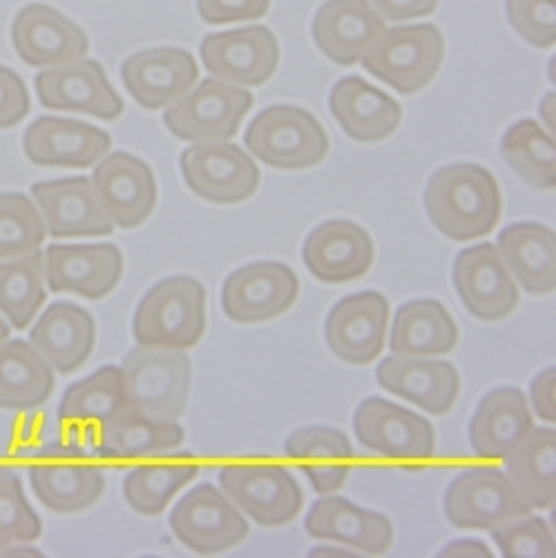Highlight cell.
<instances>
[{
  "mask_svg": "<svg viewBox=\"0 0 556 558\" xmlns=\"http://www.w3.org/2000/svg\"><path fill=\"white\" fill-rule=\"evenodd\" d=\"M389 303L380 292H359L341 299L325 320L331 354L350 365L374 363L387 341Z\"/></svg>",
  "mask_w": 556,
  "mask_h": 558,
  "instance_id": "cell-18",
  "label": "cell"
},
{
  "mask_svg": "<svg viewBox=\"0 0 556 558\" xmlns=\"http://www.w3.org/2000/svg\"><path fill=\"white\" fill-rule=\"evenodd\" d=\"M128 410H132V405L128 399L121 367L105 365L92 376L65 389L59 408V418L65 427L72 429L70 440L83 445L81 436H85V432L94 442L96 432L105 423L125 414Z\"/></svg>",
  "mask_w": 556,
  "mask_h": 558,
  "instance_id": "cell-30",
  "label": "cell"
},
{
  "mask_svg": "<svg viewBox=\"0 0 556 558\" xmlns=\"http://www.w3.org/2000/svg\"><path fill=\"white\" fill-rule=\"evenodd\" d=\"M385 29L370 0H327L314 16L312 36L331 63L350 68L363 61Z\"/></svg>",
  "mask_w": 556,
  "mask_h": 558,
  "instance_id": "cell-25",
  "label": "cell"
},
{
  "mask_svg": "<svg viewBox=\"0 0 556 558\" xmlns=\"http://www.w3.org/2000/svg\"><path fill=\"white\" fill-rule=\"evenodd\" d=\"M134 412L154 421H179L192 387V359L185 350L136 345L121 365Z\"/></svg>",
  "mask_w": 556,
  "mask_h": 558,
  "instance_id": "cell-2",
  "label": "cell"
},
{
  "mask_svg": "<svg viewBox=\"0 0 556 558\" xmlns=\"http://www.w3.org/2000/svg\"><path fill=\"white\" fill-rule=\"evenodd\" d=\"M303 263L323 283H350L372 269L374 241L352 220H325L305 239Z\"/></svg>",
  "mask_w": 556,
  "mask_h": 558,
  "instance_id": "cell-24",
  "label": "cell"
},
{
  "mask_svg": "<svg viewBox=\"0 0 556 558\" xmlns=\"http://www.w3.org/2000/svg\"><path fill=\"white\" fill-rule=\"evenodd\" d=\"M10 547H12V543L3 534H0V556H8Z\"/></svg>",
  "mask_w": 556,
  "mask_h": 558,
  "instance_id": "cell-52",
  "label": "cell"
},
{
  "mask_svg": "<svg viewBox=\"0 0 556 558\" xmlns=\"http://www.w3.org/2000/svg\"><path fill=\"white\" fill-rule=\"evenodd\" d=\"M254 107V94L220 78H203L196 89L165 109L162 123L177 138L190 143L230 141Z\"/></svg>",
  "mask_w": 556,
  "mask_h": 558,
  "instance_id": "cell-7",
  "label": "cell"
},
{
  "mask_svg": "<svg viewBox=\"0 0 556 558\" xmlns=\"http://www.w3.org/2000/svg\"><path fill=\"white\" fill-rule=\"evenodd\" d=\"M440 0H372L374 10L392 23L425 19L436 12Z\"/></svg>",
  "mask_w": 556,
  "mask_h": 558,
  "instance_id": "cell-48",
  "label": "cell"
},
{
  "mask_svg": "<svg viewBox=\"0 0 556 558\" xmlns=\"http://www.w3.org/2000/svg\"><path fill=\"white\" fill-rule=\"evenodd\" d=\"M47 301L43 252L0 263V312L14 329L29 327Z\"/></svg>",
  "mask_w": 556,
  "mask_h": 558,
  "instance_id": "cell-40",
  "label": "cell"
},
{
  "mask_svg": "<svg viewBox=\"0 0 556 558\" xmlns=\"http://www.w3.org/2000/svg\"><path fill=\"white\" fill-rule=\"evenodd\" d=\"M29 483L40 504L59 514L96 506L105 494V474L83 445L59 440L43 448L29 465Z\"/></svg>",
  "mask_w": 556,
  "mask_h": 558,
  "instance_id": "cell-6",
  "label": "cell"
},
{
  "mask_svg": "<svg viewBox=\"0 0 556 558\" xmlns=\"http://www.w3.org/2000/svg\"><path fill=\"white\" fill-rule=\"evenodd\" d=\"M443 510L461 530H492L532 512L512 478L487 465L461 472L445 489Z\"/></svg>",
  "mask_w": 556,
  "mask_h": 558,
  "instance_id": "cell-8",
  "label": "cell"
},
{
  "mask_svg": "<svg viewBox=\"0 0 556 558\" xmlns=\"http://www.w3.org/2000/svg\"><path fill=\"white\" fill-rule=\"evenodd\" d=\"M170 527L188 549L220 554L250 536V523L222 489L211 483L192 487L170 514Z\"/></svg>",
  "mask_w": 556,
  "mask_h": 558,
  "instance_id": "cell-11",
  "label": "cell"
},
{
  "mask_svg": "<svg viewBox=\"0 0 556 558\" xmlns=\"http://www.w3.org/2000/svg\"><path fill=\"white\" fill-rule=\"evenodd\" d=\"M34 87L40 105L51 111H74L102 121H117L125 111L123 98L111 87L98 61L81 59L47 68L34 78Z\"/></svg>",
  "mask_w": 556,
  "mask_h": 558,
  "instance_id": "cell-17",
  "label": "cell"
},
{
  "mask_svg": "<svg viewBox=\"0 0 556 558\" xmlns=\"http://www.w3.org/2000/svg\"><path fill=\"white\" fill-rule=\"evenodd\" d=\"M34 350L59 374L81 369L96 345V323L76 303H53L36 320L29 333Z\"/></svg>",
  "mask_w": 556,
  "mask_h": 558,
  "instance_id": "cell-29",
  "label": "cell"
},
{
  "mask_svg": "<svg viewBox=\"0 0 556 558\" xmlns=\"http://www.w3.org/2000/svg\"><path fill=\"white\" fill-rule=\"evenodd\" d=\"M457 345L459 327L443 303L419 299L399 307L389 331V350L397 356L434 359L455 352Z\"/></svg>",
  "mask_w": 556,
  "mask_h": 558,
  "instance_id": "cell-34",
  "label": "cell"
},
{
  "mask_svg": "<svg viewBox=\"0 0 556 558\" xmlns=\"http://www.w3.org/2000/svg\"><path fill=\"white\" fill-rule=\"evenodd\" d=\"M329 111L343 132L359 143L385 141L403 121L401 105L361 76L341 78L331 87Z\"/></svg>",
  "mask_w": 556,
  "mask_h": 558,
  "instance_id": "cell-28",
  "label": "cell"
},
{
  "mask_svg": "<svg viewBox=\"0 0 556 558\" xmlns=\"http://www.w3.org/2000/svg\"><path fill=\"white\" fill-rule=\"evenodd\" d=\"M532 427L534 416L521 389L496 387L470 421V445L481 459H504Z\"/></svg>",
  "mask_w": 556,
  "mask_h": 558,
  "instance_id": "cell-31",
  "label": "cell"
},
{
  "mask_svg": "<svg viewBox=\"0 0 556 558\" xmlns=\"http://www.w3.org/2000/svg\"><path fill=\"white\" fill-rule=\"evenodd\" d=\"M556 367L549 365L545 367L541 374H536V378L530 385V401L532 410L539 418H543L545 423H554L556 421Z\"/></svg>",
  "mask_w": 556,
  "mask_h": 558,
  "instance_id": "cell-47",
  "label": "cell"
},
{
  "mask_svg": "<svg viewBox=\"0 0 556 558\" xmlns=\"http://www.w3.org/2000/svg\"><path fill=\"white\" fill-rule=\"evenodd\" d=\"M89 181L98 203L117 228H138L156 209L158 185L152 167L130 151L100 158Z\"/></svg>",
  "mask_w": 556,
  "mask_h": 558,
  "instance_id": "cell-15",
  "label": "cell"
},
{
  "mask_svg": "<svg viewBox=\"0 0 556 558\" xmlns=\"http://www.w3.org/2000/svg\"><path fill=\"white\" fill-rule=\"evenodd\" d=\"M188 187L207 203L237 205L252 198L261 185L254 158L234 143H194L181 154Z\"/></svg>",
  "mask_w": 556,
  "mask_h": 558,
  "instance_id": "cell-10",
  "label": "cell"
},
{
  "mask_svg": "<svg viewBox=\"0 0 556 558\" xmlns=\"http://www.w3.org/2000/svg\"><path fill=\"white\" fill-rule=\"evenodd\" d=\"M12 43L19 59L29 68L70 65L89 51V38L81 25L43 3H32L16 14Z\"/></svg>",
  "mask_w": 556,
  "mask_h": 558,
  "instance_id": "cell-20",
  "label": "cell"
},
{
  "mask_svg": "<svg viewBox=\"0 0 556 558\" xmlns=\"http://www.w3.org/2000/svg\"><path fill=\"white\" fill-rule=\"evenodd\" d=\"M496 252L519 286L534 294H552L556 288V236L543 222H515L498 234Z\"/></svg>",
  "mask_w": 556,
  "mask_h": 558,
  "instance_id": "cell-32",
  "label": "cell"
},
{
  "mask_svg": "<svg viewBox=\"0 0 556 558\" xmlns=\"http://www.w3.org/2000/svg\"><path fill=\"white\" fill-rule=\"evenodd\" d=\"M198 472L201 468L188 454L174 461L141 465L125 476L123 496L134 512L156 517L170 506L174 494L198 476Z\"/></svg>",
  "mask_w": 556,
  "mask_h": 558,
  "instance_id": "cell-38",
  "label": "cell"
},
{
  "mask_svg": "<svg viewBox=\"0 0 556 558\" xmlns=\"http://www.w3.org/2000/svg\"><path fill=\"white\" fill-rule=\"evenodd\" d=\"M123 254L111 243L49 245L43 252L45 286L53 294H78L89 301L105 299L123 278Z\"/></svg>",
  "mask_w": 556,
  "mask_h": 558,
  "instance_id": "cell-16",
  "label": "cell"
},
{
  "mask_svg": "<svg viewBox=\"0 0 556 558\" xmlns=\"http://www.w3.org/2000/svg\"><path fill=\"white\" fill-rule=\"evenodd\" d=\"M32 196L51 239L109 236L117 230L87 177L36 183Z\"/></svg>",
  "mask_w": 556,
  "mask_h": 558,
  "instance_id": "cell-22",
  "label": "cell"
},
{
  "mask_svg": "<svg viewBox=\"0 0 556 558\" xmlns=\"http://www.w3.org/2000/svg\"><path fill=\"white\" fill-rule=\"evenodd\" d=\"M354 434L365 450L385 459L421 463L436 450V434L427 418L378 397L359 405Z\"/></svg>",
  "mask_w": 556,
  "mask_h": 558,
  "instance_id": "cell-13",
  "label": "cell"
},
{
  "mask_svg": "<svg viewBox=\"0 0 556 558\" xmlns=\"http://www.w3.org/2000/svg\"><path fill=\"white\" fill-rule=\"evenodd\" d=\"M23 149L32 165L85 170L109 154L111 136L83 121L40 117L27 128Z\"/></svg>",
  "mask_w": 556,
  "mask_h": 558,
  "instance_id": "cell-26",
  "label": "cell"
},
{
  "mask_svg": "<svg viewBox=\"0 0 556 558\" xmlns=\"http://www.w3.org/2000/svg\"><path fill=\"white\" fill-rule=\"evenodd\" d=\"M508 19L515 32L530 45L547 49L556 43L554 0H508Z\"/></svg>",
  "mask_w": 556,
  "mask_h": 558,
  "instance_id": "cell-44",
  "label": "cell"
},
{
  "mask_svg": "<svg viewBox=\"0 0 556 558\" xmlns=\"http://www.w3.org/2000/svg\"><path fill=\"white\" fill-rule=\"evenodd\" d=\"M32 109L25 81L10 68L0 65V130L21 125Z\"/></svg>",
  "mask_w": 556,
  "mask_h": 558,
  "instance_id": "cell-46",
  "label": "cell"
},
{
  "mask_svg": "<svg viewBox=\"0 0 556 558\" xmlns=\"http://www.w3.org/2000/svg\"><path fill=\"white\" fill-rule=\"evenodd\" d=\"M539 111H541V119H543L545 125H547V132L554 136V94H547V96L543 98Z\"/></svg>",
  "mask_w": 556,
  "mask_h": 558,
  "instance_id": "cell-50",
  "label": "cell"
},
{
  "mask_svg": "<svg viewBox=\"0 0 556 558\" xmlns=\"http://www.w3.org/2000/svg\"><path fill=\"white\" fill-rule=\"evenodd\" d=\"M286 454L299 463L314 492L334 494L350 476L354 450L346 432L327 425H310L288 436Z\"/></svg>",
  "mask_w": 556,
  "mask_h": 558,
  "instance_id": "cell-33",
  "label": "cell"
},
{
  "mask_svg": "<svg viewBox=\"0 0 556 558\" xmlns=\"http://www.w3.org/2000/svg\"><path fill=\"white\" fill-rule=\"evenodd\" d=\"M222 494L263 527H283L303 508V489L292 472L276 463H234L218 472Z\"/></svg>",
  "mask_w": 556,
  "mask_h": 558,
  "instance_id": "cell-9",
  "label": "cell"
},
{
  "mask_svg": "<svg viewBox=\"0 0 556 558\" xmlns=\"http://www.w3.org/2000/svg\"><path fill=\"white\" fill-rule=\"evenodd\" d=\"M245 147L274 170H310L329 151V136L314 114L297 105H271L250 123Z\"/></svg>",
  "mask_w": 556,
  "mask_h": 558,
  "instance_id": "cell-4",
  "label": "cell"
},
{
  "mask_svg": "<svg viewBox=\"0 0 556 558\" xmlns=\"http://www.w3.org/2000/svg\"><path fill=\"white\" fill-rule=\"evenodd\" d=\"M10 337H12V327L3 318H0V343L10 341Z\"/></svg>",
  "mask_w": 556,
  "mask_h": 558,
  "instance_id": "cell-51",
  "label": "cell"
},
{
  "mask_svg": "<svg viewBox=\"0 0 556 558\" xmlns=\"http://www.w3.org/2000/svg\"><path fill=\"white\" fill-rule=\"evenodd\" d=\"M201 59L214 78L239 87H258L281 65V45L265 25L209 34L201 43Z\"/></svg>",
  "mask_w": 556,
  "mask_h": 558,
  "instance_id": "cell-14",
  "label": "cell"
},
{
  "mask_svg": "<svg viewBox=\"0 0 556 558\" xmlns=\"http://www.w3.org/2000/svg\"><path fill=\"white\" fill-rule=\"evenodd\" d=\"M500 154L512 170L536 190H554L556 183V145L554 136L536 121L523 119L515 123L504 141Z\"/></svg>",
  "mask_w": 556,
  "mask_h": 558,
  "instance_id": "cell-39",
  "label": "cell"
},
{
  "mask_svg": "<svg viewBox=\"0 0 556 558\" xmlns=\"http://www.w3.org/2000/svg\"><path fill=\"white\" fill-rule=\"evenodd\" d=\"M40 532V519L27 504L21 476L0 465V534L14 545L38 541Z\"/></svg>",
  "mask_w": 556,
  "mask_h": 558,
  "instance_id": "cell-42",
  "label": "cell"
},
{
  "mask_svg": "<svg viewBox=\"0 0 556 558\" xmlns=\"http://www.w3.org/2000/svg\"><path fill=\"white\" fill-rule=\"evenodd\" d=\"M455 288L466 310L485 323L508 318L519 305V288L492 243L472 245L457 256Z\"/></svg>",
  "mask_w": 556,
  "mask_h": 558,
  "instance_id": "cell-19",
  "label": "cell"
},
{
  "mask_svg": "<svg viewBox=\"0 0 556 558\" xmlns=\"http://www.w3.org/2000/svg\"><path fill=\"white\" fill-rule=\"evenodd\" d=\"M121 78L143 109L158 111L192 92L201 78V70L188 49L156 47L130 56L121 68Z\"/></svg>",
  "mask_w": 556,
  "mask_h": 558,
  "instance_id": "cell-21",
  "label": "cell"
},
{
  "mask_svg": "<svg viewBox=\"0 0 556 558\" xmlns=\"http://www.w3.org/2000/svg\"><path fill=\"white\" fill-rule=\"evenodd\" d=\"M53 369L27 341L0 343V410H34L53 395Z\"/></svg>",
  "mask_w": 556,
  "mask_h": 558,
  "instance_id": "cell-37",
  "label": "cell"
},
{
  "mask_svg": "<svg viewBox=\"0 0 556 558\" xmlns=\"http://www.w3.org/2000/svg\"><path fill=\"white\" fill-rule=\"evenodd\" d=\"M494 543L506 558H552L554 556V532L541 517H519L504 525L489 530Z\"/></svg>",
  "mask_w": 556,
  "mask_h": 558,
  "instance_id": "cell-43",
  "label": "cell"
},
{
  "mask_svg": "<svg viewBox=\"0 0 556 558\" xmlns=\"http://www.w3.org/2000/svg\"><path fill=\"white\" fill-rule=\"evenodd\" d=\"M47 239L43 216L25 194H0V260H12L40 250Z\"/></svg>",
  "mask_w": 556,
  "mask_h": 558,
  "instance_id": "cell-41",
  "label": "cell"
},
{
  "mask_svg": "<svg viewBox=\"0 0 556 558\" xmlns=\"http://www.w3.org/2000/svg\"><path fill=\"white\" fill-rule=\"evenodd\" d=\"M305 530L316 541H334L372 556L385 554L395 543L392 521L341 496L316 500L305 517Z\"/></svg>",
  "mask_w": 556,
  "mask_h": 558,
  "instance_id": "cell-27",
  "label": "cell"
},
{
  "mask_svg": "<svg viewBox=\"0 0 556 558\" xmlns=\"http://www.w3.org/2000/svg\"><path fill=\"white\" fill-rule=\"evenodd\" d=\"M445 38L436 25L389 27L363 56V68L401 96L425 89L443 68Z\"/></svg>",
  "mask_w": 556,
  "mask_h": 558,
  "instance_id": "cell-5",
  "label": "cell"
},
{
  "mask_svg": "<svg viewBox=\"0 0 556 558\" xmlns=\"http://www.w3.org/2000/svg\"><path fill=\"white\" fill-rule=\"evenodd\" d=\"M452 554H468V556H474V554H483V556H489V547L479 543V541H472V538H463V541H457V543H450L445 549H440V556H452Z\"/></svg>",
  "mask_w": 556,
  "mask_h": 558,
  "instance_id": "cell-49",
  "label": "cell"
},
{
  "mask_svg": "<svg viewBox=\"0 0 556 558\" xmlns=\"http://www.w3.org/2000/svg\"><path fill=\"white\" fill-rule=\"evenodd\" d=\"M376 380L389 395L432 416L448 414L461 395V376L448 361L395 354L378 363Z\"/></svg>",
  "mask_w": 556,
  "mask_h": 558,
  "instance_id": "cell-23",
  "label": "cell"
},
{
  "mask_svg": "<svg viewBox=\"0 0 556 558\" xmlns=\"http://www.w3.org/2000/svg\"><path fill=\"white\" fill-rule=\"evenodd\" d=\"M423 203L432 226L457 243L487 236L504 207L496 179L476 162L440 167L425 187Z\"/></svg>",
  "mask_w": 556,
  "mask_h": 558,
  "instance_id": "cell-1",
  "label": "cell"
},
{
  "mask_svg": "<svg viewBox=\"0 0 556 558\" xmlns=\"http://www.w3.org/2000/svg\"><path fill=\"white\" fill-rule=\"evenodd\" d=\"M506 474L536 510H552L556 500V432L532 427L504 457Z\"/></svg>",
  "mask_w": 556,
  "mask_h": 558,
  "instance_id": "cell-36",
  "label": "cell"
},
{
  "mask_svg": "<svg viewBox=\"0 0 556 558\" xmlns=\"http://www.w3.org/2000/svg\"><path fill=\"white\" fill-rule=\"evenodd\" d=\"M301 294L299 276L286 263L261 260L234 269L220 292L226 316L241 325H256L283 316Z\"/></svg>",
  "mask_w": 556,
  "mask_h": 558,
  "instance_id": "cell-12",
  "label": "cell"
},
{
  "mask_svg": "<svg viewBox=\"0 0 556 558\" xmlns=\"http://www.w3.org/2000/svg\"><path fill=\"white\" fill-rule=\"evenodd\" d=\"M205 288L192 276H170L156 283L134 314L138 345L190 350L201 343L207 312Z\"/></svg>",
  "mask_w": 556,
  "mask_h": 558,
  "instance_id": "cell-3",
  "label": "cell"
},
{
  "mask_svg": "<svg viewBox=\"0 0 556 558\" xmlns=\"http://www.w3.org/2000/svg\"><path fill=\"white\" fill-rule=\"evenodd\" d=\"M183 440L185 429L177 421H154L128 410L96 432L92 448L102 459L128 461L167 454L181 448Z\"/></svg>",
  "mask_w": 556,
  "mask_h": 558,
  "instance_id": "cell-35",
  "label": "cell"
},
{
  "mask_svg": "<svg viewBox=\"0 0 556 558\" xmlns=\"http://www.w3.org/2000/svg\"><path fill=\"white\" fill-rule=\"evenodd\" d=\"M198 14L209 25L250 23L267 16L271 0H196Z\"/></svg>",
  "mask_w": 556,
  "mask_h": 558,
  "instance_id": "cell-45",
  "label": "cell"
}]
</instances>
